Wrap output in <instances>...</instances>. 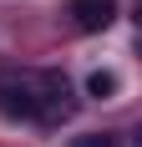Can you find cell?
Here are the masks:
<instances>
[{
  "label": "cell",
  "mask_w": 142,
  "mask_h": 147,
  "mask_svg": "<svg viewBox=\"0 0 142 147\" xmlns=\"http://www.w3.org/2000/svg\"><path fill=\"white\" fill-rule=\"evenodd\" d=\"M71 147H112V137L107 132H81V137H71Z\"/></svg>",
  "instance_id": "277c9868"
},
{
  "label": "cell",
  "mask_w": 142,
  "mask_h": 147,
  "mask_svg": "<svg viewBox=\"0 0 142 147\" xmlns=\"http://www.w3.org/2000/svg\"><path fill=\"white\" fill-rule=\"evenodd\" d=\"M66 10L76 20V30H107L117 20V0H71Z\"/></svg>",
  "instance_id": "7a4b0ae2"
},
{
  "label": "cell",
  "mask_w": 142,
  "mask_h": 147,
  "mask_svg": "<svg viewBox=\"0 0 142 147\" xmlns=\"http://www.w3.org/2000/svg\"><path fill=\"white\" fill-rule=\"evenodd\" d=\"M86 91H91V96H101V102H107V96H112V91H117V71H91V76H86Z\"/></svg>",
  "instance_id": "3957f363"
},
{
  "label": "cell",
  "mask_w": 142,
  "mask_h": 147,
  "mask_svg": "<svg viewBox=\"0 0 142 147\" xmlns=\"http://www.w3.org/2000/svg\"><path fill=\"white\" fill-rule=\"evenodd\" d=\"M0 107L26 122H61L71 112V86L61 71H10L0 76Z\"/></svg>",
  "instance_id": "6da1fadb"
}]
</instances>
